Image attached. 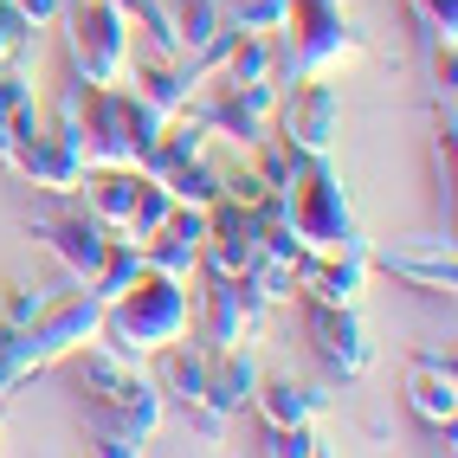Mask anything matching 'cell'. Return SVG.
<instances>
[{
	"instance_id": "cell-33",
	"label": "cell",
	"mask_w": 458,
	"mask_h": 458,
	"mask_svg": "<svg viewBox=\"0 0 458 458\" xmlns=\"http://www.w3.org/2000/svg\"><path fill=\"white\" fill-rule=\"evenodd\" d=\"M20 104H33V84H26L20 65H0V162H7V116Z\"/></svg>"
},
{
	"instance_id": "cell-27",
	"label": "cell",
	"mask_w": 458,
	"mask_h": 458,
	"mask_svg": "<svg viewBox=\"0 0 458 458\" xmlns=\"http://www.w3.org/2000/svg\"><path fill=\"white\" fill-rule=\"evenodd\" d=\"M246 284L265 297V303H284V297H297V271L284 265V259H271V252H259V265L246 271Z\"/></svg>"
},
{
	"instance_id": "cell-13",
	"label": "cell",
	"mask_w": 458,
	"mask_h": 458,
	"mask_svg": "<svg viewBox=\"0 0 458 458\" xmlns=\"http://www.w3.org/2000/svg\"><path fill=\"white\" fill-rule=\"evenodd\" d=\"M7 168L26 174V181H33V188H46V194H78V181H84L90 162H84V148L65 142L58 130H33L26 142H13Z\"/></svg>"
},
{
	"instance_id": "cell-15",
	"label": "cell",
	"mask_w": 458,
	"mask_h": 458,
	"mask_svg": "<svg viewBox=\"0 0 458 458\" xmlns=\"http://www.w3.org/2000/svg\"><path fill=\"white\" fill-rule=\"evenodd\" d=\"M369 252H303L297 259V297L310 303H361L369 291Z\"/></svg>"
},
{
	"instance_id": "cell-34",
	"label": "cell",
	"mask_w": 458,
	"mask_h": 458,
	"mask_svg": "<svg viewBox=\"0 0 458 458\" xmlns=\"http://www.w3.org/2000/svg\"><path fill=\"white\" fill-rule=\"evenodd\" d=\"M13 7H20L26 20H33V26H46V20H58V13H65V0H13Z\"/></svg>"
},
{
	"instance_id": "cell-8",
	"label": "cell",
	"mask_w": 458,
	"mask_h": 458,
	"mask_svg": "<svg viewBox=\"0 0 458 458\" xmlns=\"http://www.w3.org/2000/svg\"><path fill=\"white\" fill-rule=\"evenodd\" d=\"M310 343L329 361V375H343V381H361L375 369V343H369V323H361V303H310Z\"/></svg>"
},
{
	"instance_id": "cell-29",
	"label": "cell",
	"mask_w": 458,
	"mask_h": 458,
	"mask_svg": "<svg viewBox=\"0 0 458 458\" xmlns=\"http://www.w3.org/2000/svg\"><path fill=\"white\" fill-rule=\"evenodd\" d=\"M46 310V284H26V278H13L7 291H0V323H13V329H26Z\"/></svg>"
},
{
	"instance_id": "cell-25",
	"label": "cell",
	"mask_w": 458,
	"mask_h": 458,
	"mask_svg": "<svg viewBox=\"0 0 458 458\" xmlns=\"http://www.w3.org/2000/svg\"><path fill=\"white\" fill-rule=\"evenodd\" d=\"M226 84H252V78H271V33H239L226 39Z\"/></svg>"
},
{
	"instance_id": "cell-14",
	"label": "cell",
	"mask_w": 458,
	"mask_h": 458,
	"mask_svg": "<svg viewBox=\"0 0 458 458\" xmlns=\"http://www.w3.org/2000/svg\"><path fill=\"white\" fill-rule=\"evenodd\" d=\"M156 355H162V394H174V401L200 420L207 439H220L226 420L207 407V355H213V349H207V343H181V335H174V343H162Z\"/></svg>"
},
{
	"instance_id": "cell-3",
	"label": "cell",
	"mask_w": 458,
	"mask_h": 458,
	"mask_svg": "<svg viewBox=\"0 0 458 458\" xmlns=\"http://www.w3.org/2000/svg\"><path fill=\"white\" fill-rule=\"evenodd\" d=\"M181 329H188V278L142 265V278L116 303H104V329L98 335H110L116 355L142 361V355H156L162 343H174Z\"/></svg>"
},
{
	"instance_id": "cell-24",
	"label": "cell",
	"mask_w": 458,
	"mask_h": 458,
	"mask_svg": "<svg viewBox=\"0 0 458 458\" xmlns=\"http://www.w3.org/2000/svg\"><path fill=\"white\" fill-rule=\"evenodd\" d=\"M220 26H226V0H174V39H181V52L213 46Z\"/></svg>"
},
{
	"instance_id": "cell-5",
	"label": "cell",
	"mask_w": 458,
	"mask_h": 458,
	"mask_svg": "<svg viewBox=\"0 0 458 458\" xmlns=\"http://www.w3.org/2000/svg\"><path fill=\"white\" fill-rule=\"evenodd\" d=\"M72 65L84 84H123L130 13L116 0H72Z\"/></svg>"
},
{
	"instance_id": "cell-21",
	"label": "cell",
	"mask_w": 458,
	"mask_h": 458,
	"mask_svg": "<svg viewBox=\"0 0 458 458\" xmlns=\"http://www.w3.org/2000/svg\"><path fill=\"white\" fill-rule=\"evenodd\" d=\"M252 407L265 413V426H271V433H284V426H297V420H317V413H323V394H317V387H303V381H291V375H278V381H265V375H259Z\"/></svg>"
},
{
	"instance_id": "cell-32",
	"label": "cell",
	"mask_w": 458,
	"mask_h": 458,
	"mask_svg": "<svg viewBox=\"0 0 458 458\" xmlns=\"http://www.w3.org/2000/svg\"><path fill=\"white\" fill-rule=\"evenodd\" d=\"M271 452L278 458H317V452H329V439L317 433V420H297L284 433H271Z\"/></svg>"
},
{
	"instance_id": "cell-18",
	"label": "cell",
	"mask_w": 458,
	"mask_h": 458,
	"mask_svg": "<svg viewBox=\"0 0 458 458\" xmlns=\"http://www.w3.org/2000/svg\"><path fill=\"white\" fill-rule=\"evenodd\" d=\"M407 401L426 426H439L452 439V420H458V381H452V355H420L413 361V381H407Z\"/></svg>"
},
{
	"instance_id": "cell-20",
	"label": "cell",
	"mask_w": 458,
	"mask_h": 458,
	"mask_svg": "<svg viewBox=\"0 0 458 458\" xmlns=\"http://www.w3.org/2000/svg\"><path fill=\"white\" fill-rule=\"evenodd\" d=\"M123 84L136 90L142 104H156L162 116H174V110H188V98H194V72H181L168 52H156V58H142V65H123Z\"/></svg>"
},
{
	"instance_id": "cell-10",
	"label": "cell",
	"mask_w": 458,
	"mask_h": 458,
	"mask_svg": "<svg viewBox=\"0 0 458 458\" xmlns=\"http://www.w3.org/2000/svg\"><path fill=\"white\" fill-rule=\"evenodd\" d=\"M284 123V142L297 148V156H329L335 142V123H343V104H335V90L323 78H297L291 98L278 90V110H271Z\"/></svg>"
},
{
	"instance_id": "cell-1",
	"label": "cell",
	"mask_w": 458,
	"mask_h": 458,
	"mask_svg": "<svg viewBox=\"0 0 458 458\" xmlns=\"http://www.w3.org/2000/svg\"><path fill=\"white\" fill-rule=\"evenodd\" d=\"M72 387L90 413V433H98V452L104 458H130L142 452V439L162 426V387L148 381L130 355H116L110 343H78L72 355Z\"/></svg>"
},
{
	"instance_id": "cell-28",
	"label": "cell",
	"mask_w": 458,
	"mask_h": 458,
	"mask_svg": "<svg viewBox=\"0 0 458 458\" xmlns=\"http://www.w3.org/2000/svg\"><path fill=\"white\" fill-rule=\"evenodd\" d=\"M226 20L239 33H284V0H226Z\"/></svg>"
},
{
	"instance_id": "cell-17",
	"label": "cell",
	"mask_w": 458,
	"mask_h": 458,
	"mask_svg": "<svg viewBox=\"0 0 458 458\" xmlns=\"http://www.w3.org/2000/svg\"><path fill=\"white\" fill-rule=\"evenodd\" d=\"M252 394H259V361H252L246 343H226V349L207 355V407L220 413V420L246 413Z\"/></svg>"
},
{
	"instance_id": "cell-31",
	"label": "cell",
	"mask_w": 458,
	"mask_h": 458,
	"mask_svg": "<svg viewBox=\"0 0 458 458\" xmlns=\"http://www.w3.org/2000/svg\"><path fill=\"white\" fill-rule=\"evenodd\" d=\"M33 33H39V26L26 20L13 0H0V65H20V52L33 46Z\"/></svg>"
},
{
	"instance_id": "cell-30",
	"label": "cell",
	"mask_w": 458,
	"mask_h": 458,
	"mask_svg": "<svg viewBox=\"0 0 458 458\" xmlns=\"http://www.w3.org/2000/svg\"><path fill=\"white\" fill-rule=\"evenodd\" d=\"M407 7L420 13L426 46H452V33H458V0H407Z\"/></svg>"
},
{
	"instance_id": "cell-4",
	"label": "cell",
	"mask_w": 458,
	"mask_h": 458,
	"mask_svg": "<svg viewBox=\"0 0 458 458\" xmlns=\"http://www.w3.org/2000/svg\"><path fill=\"white\" fill-rule=\"evenodd\" d=\"M284 207H291V226L303 239V252H369V239L355 226V207H349V188L329 168V156H297Z\"/></svg>"
},
{
	"instance_id": "cell-11",
	"label": "cell",
	"mask_w": 458,
	"mask_h": 458,
	"mask_svg": "<svg viewBox=\"0 0 458 458\" xmlns=\"http://www.w3.org/2000/svg\"><path fill=\"white\" fill-rule=\"evenodd\" d=\"M271 110H278V84L271 78H252V84H226L213 104H200L194 116L213 130V136H233V142H265L271 136Z\"/></svg>"
},
{
	"instance_id": "cell-9",
	"label": "cell",
	"mask_w": 458,
	"mask_h": 458,
	"mask_svg": "<svg viewBox=\"0 0 458 458\" xmlns=\"http://www.w3.org/2000/svg\"><path fill=\"white\" fill-rule=\"evenodd\" d=\"M33 233L46 239V246L58 252V265H65L72 271V278L78 284H90V278H98V265L110 259V226L98 220V213H90V207H65V213H33Z\"/></svg>"
},
{
	"instance_id": "cell-7",
	"label": "cell",
	"mask_w": 458,
	"mask_h": 458,
	"mask_svg": "<svg viewBox=\"0 0 458 458\" xmlns=\"http://www.w3.org/2000/svg\"><path fill=\"white\" fill-rule=\"evenodd\" d=\"M369 265L394 271V278H407V284H413V291H426V297H452V284H458V265H452V233L381 239V246H369Z\"/></svg>"
},
{
	"instance_id": "cell-16",
	"label": "cell",
	"mask_w": 458,
	"mask_h": 458,
	"mask_svg": "<svg viewBox=\"0 0 458 458\" xmlns=\"http://www.w3.org/2000/svg\"><path fill=\"white\" fill-rule=\"evenodd\" d=\"M200 246H207V207H168V220L142 239V259L156 271H174V278H188L200 265Z\"/></svg>"
},
{
	"instance_id": "cell-26",
	"label": "cell",
	"mask_w": 458,
	"mask_h": 458,
	"mask_svg": "<svg viewBox=\"0 0 458 458\" xmlns=\"http://www.w3.org/2000/svg\"><path fill=\"white\" fill-rule=\"evenodd\" d=\"M168 207H174V194H168L162 181H156V174L142 168V188H136V213H130L123 239H136V246H142V239H148V233H156V226L168 220Z\"/></svg>"
},
{
	"instance_id": "cell-22",
	"label": "cell",
	"mask_w": 458,
	"mask_h": 458,
	"mask_svg": "<svg viewBox=\"0 0 458 458\" xmlns=\"http://www.w3.org/2000/svg\"><path fill=\"white\" fill-rule=\"evenodd\" d=\"M142 265H148V259H142V246H136V239H110V259L98 265V278H90L84 291L98 297V303H116V297H123V291L142 278Z\"/></svg>"
},
{
	"instance_id": "cell-6",
	"label": "cell",
	"mask_w": 458,
	"mask_h": 458,
	"mask_svg": "<svg viewBox=\"0 0 458 458\" xmlns=\"http://www.w3.org/2000/svg\"><path fill=\"white\" fill-rule=\"evenodd\" d=\"M104 329V303L90 291H72V297H46V310L26 323V361H33V375L52 369V361H65L78 343Z\"/></svg>"
},
{
	"instance_id": "cell-23",
	"label": "cell",
	"mask_w": 458,
	"mask_h": 458,
	"mask_svg": "<svg viewBox=\"0 0 458 458\" xmlns=\"http://www.w3.org/2000/svg\"><path fill=\"white\" fill-rule=\"evenodd\" d=\"M156 181H162V188H168L181 207H213V200H220V168H213L207 156H188V162H174V168H162Z\"/></svg>"
},
{
	"instance_id": "cell-2",
	"label": "cell",
	"mask_w": 458,
	"mask_h": 458,
	"mask_svg": "<svg viewBox=\"0 0 458 458\" xmlns=\"http://www.w3.org/2000/svg\"><path fill=\"white\" fill-rule=\"evenodd\" d=\"M284 26H291V39L271 46V84L323 78L343 58L369 52V39H361V26L343 0H284Z\"/></svg>"
},
{
	"instance_id": "cell-19",
	"label": "cell",
	"mask_w": 458,
	"mask_h": 458,
	"mask_svg": "<svg viewBox=\"0 0 458 458\" xmlns=\"http://www.w3.org/2000/svg\"><path fill=\"white\" fill-rule=\"evenodd\" d=\"M84 207L98 213V220L123 239V226H130V213H136V188H142V168H84Z\"/></svg>"
},
{
	"instance_id": "cell-12",
	"label": "cell",
	"mask_w": 458,
	"mask_h": 458,
	"mask_svg": "<svg viewBox=\"0 0 458 458\" xmlns=\"http://www.w3.org/2000/svg\"><path fill=\"white\" fill-rule=\"evenodd\" d=\"M271 303L246 284V278H226V271H207V349H226V343H252L259 323H265Z\"/></svg>"
}]
</instances>
